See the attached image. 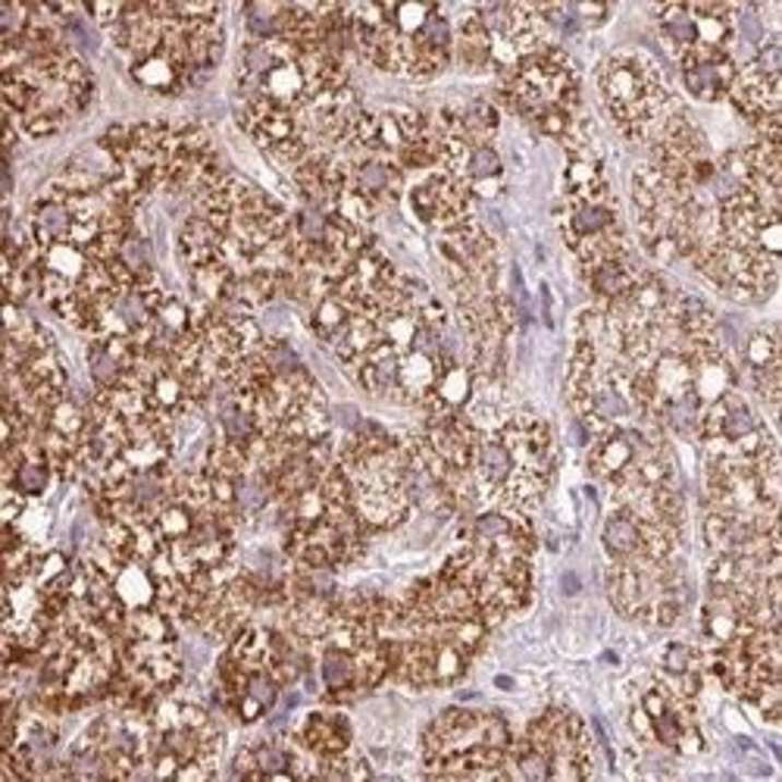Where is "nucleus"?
<instances>
[{
    "mask_svg": "<svg viewBox=\"0 0 782 782\" xmlns=\"http://www.w3.org/2000/svg\"><path fill=\"white\" fill-rule=\"evenodd\" d=\"M351 720L342 711H313L307 713L304 726H300L298 742L317 758H332V755H345L351 751Z\"/></svg>",
    "mask_w": 782,
    "mask_h": 782,
    "instance_id": "obj_8",
    "label": "nucleus"
},
{
    "mask_svg": "<svg viewBox=\"0 0 782 782\" xmlns=\"http://www.w3.org/2000/svg\"><path fill=\"white\" fill-rule=\"evenodd\" d=\"M755 389L758 394L777 411L780 407V398H782V364H773V367L767 369H758L755 372Z\"/></svg>",
    "mask_w": 782,
    "mask_h": 782,
    "instance_id": "obj_36",
    "label": "nucleus"
},
{
    "mask_svg": "<svg viewBox=\"0 0 782 782\" xmlns=\"http://www.w3.org/2000/svg\"><path fill=\"white\" fill-rule=\"evenodd\" d=\"M461 126L463 139L470 141L473 147L476 144H491V139L498 135V126H501V114L491 100H470L461 110Z\"/></svg>",
    "mask_w": 782,
    "mask_h": 782,
    "instance_id": "obj_24",
    "label": "nucleus"
},
{
    "mask_svg": "<svg viewBox=\"0 0 782 782\" xmlns=\"http://www.w3.org/2000/svg\"><path fill=\"white\" fill-rule=\"evenodd\" d=\"M42 266H45L47 273L79 285L85 279V273H88V266H92V257H88V251L75 248L72 241H63V245H54V248L42 251Z\"/></svg>",
    "mask_w": 782,
    "mask_h": 782,
    "instance_id": "obj_25",
    "label": "nucleus"
},
{
    "mask_svg": "<svg viewBox=\"0 0 782 782\" xmlns=\"http://www.w3.org/2000/svg\"><path fill=\"white\" fill-rule=\"evenodd\" d=\"M767 79H782V45L777 38H763L755 60H751Z\"/></svg>",
    "mask_w": 782,
    "mask_h": 782,
    "instance_id": "obj_37",
    "label": "nucleus"
},
{
    "mask_svg": "<svg viewBox=\"0 0 782 782\" xmlns=\"http://www.w3.org/2000/svg\"><path fill=\"white\" fill-rule=\"evenodd\" d=\"M88 369H92V379L97 391L114 389V386L122 382V376L129 372L114 351L104 345V339H94L92 345H88Z\"/></svg>",
    "mask_w": 782,
    "mask_h": 782,
    "instance_id": "obj_28",
    "label": "nucleus"
},
{
    "mask_svg": "<svg viewBox=\"0 0 782 782\" xmlns=\"http://www.w3.org/2000/svg\"><path fill=\"white\" fill-rule=\"evenodd\" d=\"M745 360H748L751 372L773 367V364H782L780 339H777V332H770V329H758V332H751V335H748V342H745Z\"/></svg>",
    "mask_w": 782,
    "mask_h": 782,
    "instance_id": "obj_31",
    "label": "nucleus"
},
{
    "mask_svg": "<svg viewBox=\"0 0 782 782\" xmlns=\"http://www.w3.org/2000/svg\"><path fill=\"white\" fill-rule=\"evenodd\" d=\"M642 520L629 510V507L617 505L611 510V517L604 520V532H601V545L611 560H629L642 552Z\"/></svg>",
    "mask_w": 782,
    "mask_h": 782,
    "instance_id": "obj_17",
    "label": "nucleus"
},
{
    "mask_svg": "<svg viewBox=\"0 0 782 782\" xmlns=\"http://www.w3.org/2000/svg\"><path fill=\"white\" fill-rule=\"evenodd\" d=\"M510 742H513V736H510V726H507L505 716L501 713H483V745L507 751Z\"/></svg>",
    "mask_w": 782,
    "mask_h": 782,
    "instance_id": "obj_38",
    "label": "nucleus"
},
{
    "mask_svg": "<svg viewBox=\"0 0 782 782\" xmlns=\"http://www.w3.org/2000/svg\"><path fill=\"white\" fill-rule=\"evenodd\" d=\"M72 226H75V213H72L67 194L57 185H47L45 194L32 204L28 220H25V232H28L32 245L38 251L63 245V241H70Z\"/></svg>",
    "mask_w": 782,
    "mask_h": 782,
    "instance_id": "obj_5",
    "label": "nucleus"
},
{
    "mask_svg": "<svg viewBox=\"0 0 782 782\" xmlns=\"http://www.w3.org/2000/svg\"><path fill=\"white\" fill-rule=\"evenodd\" d=\"M116 599L122 601L126 611H141L157 604V576L144 560H126L114 573Z\"/></svg>",
    "mask_w": 782,
    "mask_h": 782,
    "instance_id": "obj_18",
    "label": "nucleus"
},
{
    "mask_svg": "<svg viewBox=\"0 0 782 782\" xmlns=\"http://www.w3.org/2000/svg\"><path fill=\"white\" fill-rule=\"evenodd\" d=\"M654 16H657V28H661V38L673 47L676 60L698 45L695 38V20L689 13V3H664V7H654Z\"/></svg>",
    "mask_w": 782,
    "mask_h": 782,
    "instance_id": "obj_21",
    "label": "nucleus"
},
{
    "mask_svg": "<svg viewBox=\"0 0 782 782\" xmlns=\"http://www.w3.org/2000/svg\"><path fill=\"white\" fill-rule=\"evenodd\" d=\"M351 163V185L367 194L376 208L394 204L404 191V169L394 161L376 157V154H360V157H347Z\"/></svg>",
    "mask_w": 782,
    "mask_h": 782,
    "instance_id": "obj_6",
    "label": "nucleus"
},
{
    "mask_svg": "<svg viewBox=\"0 0 782 782\" xmlns=\"http://www.w3.org/2000/svg\"><path fill=\"white\" fill-rule=\"evenodd\" d=\"M129 75L132 82L151 94H163V97H176V94L194 88V75L185 70L179 60H173L169 54H147L139 60H129Z\"/></svg>",
    "mask_w": 782,
    "mask_h": 782,
    "instance_id": "obj_7",
    "label": "nucleus"
},
{
    "mask_svg": "<svg viewBox=\"0 0 782 782\" xmlns=\"http://www.w3.org/2000/svg\"><path fill=\"white\" fill-rule=\"evenodd\" d=\"M379 342H382L379 322L357 313V317L351 320V325L342 332V339L332 345V351H335V357H339L347 369H354Z\"/></svg>",
    "mask_w": 782,
    "mask_h": 782,
    "instance_id": "obj_20",
    "label": "nucleus"
},
{
    "mask_svg": "<svg viewBox=\"0 0 782 782\" xmlns=\"http://www.w3.org/2000/svg\"><path fill=\"white\" fill-rule=\"evenodd\" d=\"M119 260L135 273V276H147V273H154V266H151V248H147V241H144V235L139 232H132L126 241H122V248H119Z\"/></svg>",
    "mask_w": 782,
    "mask_h": 782,
    "instance_id": "obj_34",
    "label": "nucleus"
},
{
    "mask_svg": "<svg viewBox=\"0 0 782 782\" xmlns=\"http://www.w3.org/2000/svg\"><path fill=\"white\" fill-rule=\"evenodd\" d=\"M564 182H567V201H582V204H604V201H611L604 166H601V161L592 151L570 154Z\"/></svg>",
    "mask_w": 782,
    "mask_h": 782,
    "instance_id": "obj_12",
    "label": "nucleus"
},
{
    "mask_svg": "<svg viewBox=\"0 0 782 782\" xmlns=\"http://www.w3.org/2000/svg\"><path fill=\"white\" fill-rule=\"evenodd\" d=\"M748 623L742 620L736 604V592L733 595H713L708 592V601L701 607V632L711 648H723L733 639H738V632L745 629Z\"/></svg>",
    "mask_w": 782,
    "mask_h": 782,
    "instance_id": "obj_16",
    "label": "nucleus"
},
{
    "mask_svg": "<svg viewBox=\"0 0 782 782\" xmlns=\"http://www.w3.org/2000/svg\"><path fill=\"white\" fill-rule=\"evenodd\" d=\"M473 654L454 642H433V686H451L466 676Z\"/></svg>",
    "mask_w": 782,
    "mask_h": 782,
    "instance_id": "obj_26",
    "label": "nucleus"
},
{
    "mask_svg": "<svg viewBox=\"0 0 782 782\" xmlns=\"http://www.w3.org/2000/svg\"><path fill=\"white\" fill-rule=\"evenodd\" d=\"M599 88L611 119L629 141L651 144L676 107L657 63L642 50H620L599 67Z\"/></svg>",
    "mask_w": 782,
    "mask_h": 782,
    "instance_id": "obj_1",
    "label": "nucleus"
},
{
    "mask_svg": "<svg viewBox=\"0 0 782 782\" xmlns=\"http://www.w3.org/2000/svg\"><path fill=\"white\" fill-rule=\"evenodd\" d=\"M473 398H476V376L466 364L454 360L441 369L436 389L426 398L423 407H426V414H463L473 404Z\"/></svg>",
    "mask_w": 782,
    "mask_h": 782,
    "instance_id": "obj_10",
    "label": "nucleus"
},
{
    "mask_svg": "<svg viewBox=\"0 0 782 782\" xmlns=\"http://www.w3.org/2000/svg\"><path fill=\"white\" fill-rule=\"evenodd\" d=\"M220 238H223V235L213 229L208 220H201V216L185 220L182 229L176 235V248H179V257H182L185 266L194 270V266H204L210 260H216Z\"/></svg>",
    "mask_w": 782,
    "mask_h": 782,
    "instance_id": "obj_19",
    "label": "nucleus"
},
{
    "mask_svg": "<svg viewBox=\"0 0 782 782\" xmlns=\"http://www.w3.org/2000/svg\"><path fill=\"white\" fill-rule=\"evenodd\" d=\"M470 185V194H473V201L476 198H485V201H491V198H498L501 194V179H485V182H466Z\"/></svg>",
    "mask_w": 782,
    "mask_h": 782,
    "instance_id": "obj_43",
    "label": "nucleus"
},
{
    "mask_svg": "<svg viewBox=\"0 0 782 782\" xmlns=\"http://www.w3.org/2000/svg\"><path fill=\"white\" fill-rule=\"evenodd\" d=\"M664 676H683V673H704V654H698L691 644L670 642L661 654Z\"/></svg>",
    "mask_w": 782,
    "mask_h": 782,
    "instance_id": "obj_33",
    "label": "nucleus"
},
{
    "mask_svg": "<svg viewBox=\"0 0 782 782\" xmlns=\"http://www.w3.org/2000/svg\"><path fill=\"white\" fill-rule=\"evenodd\" d=\"M738 63L730 50H713V47H691L679 57V75L683 85L695 100H723L733 82H736Z\"/></svg>",
    "mask_w": 782,
    "mask_h": 782,
    "instance_id": "obj_3",
    "label": "nucleus"
},
{
    "mask_svg": "<svg viewBox=\"0 0 782 782\" xmlns=\"http://www.w3.org/2000/svg\"><path fill=\"white\" fill-rule=\"evenodd\" d=\"M673 751H679V755H689V758L691 755H701V751H704V736H701L698 723L683 730V736H679V742L673 745Z\"/></svg>",
    "mask_w": 782,
    "mask_h": 782,
    "instance_id": "obj_41",
    "label": "nucleus"
},
{
    "mask_svg": "<svg viewBox=\"0 0 782 782\" xmlns=\"http://www.w3.org/2000/svg\"><path fill=\"white\" fill-rule=\"evenodd\" d=\"M85 10V16H92V23L97 28H114L119 20H122V13H126V3H85L82 7Z\"/></svg>",
    "mask_w": 782,
    "mask_h": 782,
    "instance_id": "obj_39",
    "label": "nucleus"
},
{
    "mask_svg": "<svg viewBox=\"0 0 782 782\" xmlns=\"http://www.w3.org/2000/svg\"><path fill=\"white\" fill-rule=\"evenodd\" d=\"M188 273H191V288H194V295H198L201 304H223V300L229 298L235 273H232L229 266H226L220 257L210 260V263H204V266L188 270Z\"/></svg>",
    "mask_w": 782,
    "mask_h": 782,
    "instance_id": "obj_23",
    "label": "nucleus"
},
{
    "mask_svg": "<svg viewBox=\"0 0 782 782\" xmlns=\"http://www.w3.org/2000/svg\"><path fill=\"white\" fill-rule=\"evenodd\" d=\"M448 367L438 354H426V351H407L401 354L398 364V391L394 398L411 401V404H426V398L436 389L441 369Z\"/></svg>",
    "mask_w": 782,
    "mask_h": 782,
    "instance_id": "obj_9",
    "label": "nucleus"
},
{
    "mask_svg": "<svg viewBox=\"0 0 782 782\" xmlns=\"http://www.w3.org/2000/svg\"><path fill=\"white\" fill-rule=\"evenodd\" d=\"M386 10H389V25L398 35L416 38L438 7L436 3H386Z\"/></svg>",
    "mask_w": 782,
    "mask_h": 782,
    "instance_id": "obj_30",
    "label": "nucleus"
},
{
    "mask_svg": "<svg viewBox=\"0 0 782 782\" xmlns=\"http://www.w3.org/2000/svg\"><path fill=\"white\" fill-rule=\"evenodd\" d=\"M369 777H372V767L367 763V758L347 751V780H369Z\"/></svg>",
    "mask_w": 782,
    "mask_h": 782,
    "instance_id": "obj_44",
    "label": "nucleus"
},
{
    "mask_svg": "<svg viewBox=\"0 0 782 782\" xmlns=\"http://www.w3.org/2000/svg\"><path fill=\"white\" fill-rule=\"evenodd\" d=\"M320 676L325 695L332 704H347L367 691L357 686V667H354V654L345 648H335V644H325L320 657Z\"/></svg>",
    "mask_w": 782,
    "mask_h": 782,
    "instance_id": "obj_14",
    "label": "nucleus"
},
{
    "mask_svg": "<svg viewBox=\"0 0 782 782\" xmlns=\"http://www.w3.org/2000/svg\"><path fill=\"white\" fill-rule=\"evenodd\" d=\"M454 57L461 60L463 70H491V35L476 10H466L454 25Z\"/></svg>",
    "mask_w": 782,
    "mask_h": 782,
    "instance_id": "obj_15",
    "label": "nucleus"
},
{
    "mask_svg": "<svg viewBox=\"0 0 782 782\" xmlns=\"http://www.w3.org/2000/svg\"><path fill=\"white\" fill-rule=\"evenodd\" d=\"M560 216V229H564V241L573 248L582 238H599L604 232L617 229V213L611 208V201L604 204H582V201H567L557 210Z\"/></svg>",
    "mask_w": 782,
    "mask_h": 782,
    "instance_id": "obj_11",
    "label": "nucleus"
},
{
    "mask_svg": "<svg viewBox=\"0 0 782 782\" xmlns=\"http://www.w3.org/2000/svg\"><path fill=\"white\" fill-rule=\"evenodd\" d=\"M570 13L579 25H601L611 16V7H604V3H573Z\"/></svg>",
    "mask_w": 782,
    "mask_h": 782,
    "instance_id": "obj_40",
    "label": "nucleus"
},
{
    "mask_svg": "<svg viewBox=\"0 0 782 782\" xmlns=\"http://www.w3.org/2000/svg\"><path fill=\"white\" fill-rule=\"evenodd\" d=\"M411 208L419 223L438 232H448L473 220V194H470L466 179L448 176L438 169L411 188Z\"/></svg>",
    "mask_w": 782,
    "mask_h": 782,
    "instance_id": "obj_2",
    "label": "nucleus"
},
{
    "mask_svg": "<svg viewBox=\"0 0 782 782\" xmlns=\"http://www.w3.org/2000/svg\"><path fill=\"white\" fill-rule=\"evenodd\" d=\"M576 116L579 114H567V110H560V107H548V110H542V114L532 119V126H535L542 135L560 141L567 135V129L573 126Z\"/></svg>",
    "mask_w": 782,
    "mask_h": 782,
    "instance_id": "obj_35",
    "label": "nucleus"
},
{
    "mask_svg": "<svg viewBox=\"0 0 782 782\" xmlns=\"http://www.w3.org/2000/svg\"><path fill=\"white\" fill-rule=\"evenodd\" d=\"M376 204L369 201L367 194H360L354 185H347L345 191L335 198V204H332V213L339 216V220H345L347 226H357V229H369V223L376 220Z\"/></svg>",
    "mask_w": 782,
    "mask_h": 782,
    "instance_id": "obj_29",
    "label": "nucleus"
},
{
    "mask_svg": "<svg viewBox=\"0 0 782 782\" xmlns=\"http://www.w3.org/2000/svg\"><path fill=\"white\" fill-rule=\"evenodd\" d=\"M354 317H357L354 307H351L345 298H339V295L332 292V295L322 298L317 307H310V329H313V335L322 339L325 345H335Z\"/></svg>",
    "mask_w": 782,
    "mask_h": 782,
    "instance_id": "obj_22",
    "label": "nucleus"
},
{
    "mask_svg": "<svg viewBox=\"0 0 782 782\" xmlns=\"http://www.w3.org/2000/svg\"><path fill=\"white\" fill-rule=\"evenodd\" d=\"M582 276H585L589 288H592L604 304H617V300L629 298V292L636 288V282L642 276V270L632 263L629 253H623V257L604 260L599 266L585 270Z\"/></svg>",
    "mask_w": 782,
    "mask_h": 782,
    "instance_id": "obj_13",
    "label": "nucleus"
},
{
    "mask_svg": "<svg viewBox=\"0 0 782 782\" xmlns=\"http://www.w3.org/2000/svg\"><path fill=\"white\" fill-rule=\"evenodd\" d=\"M629 726H632V733L642 738V742H654V723H651V716L644 713L642 704H636V708L629 711Z\"/></svg>",
    "mask_w": 782,
    "mask_h": 782,
    "instance_id": "obj_42",
    "label": "nucleus"
},
{
    "mask_svg": "<svg viewBox=\"0 0 782 782\" xmlns=\"http://www.w3.org/2000/svg\"><path fill=\"white\" fill-rule=\"evenodd\" d=\"M648 441L644 429H632V426H617L607 436L592 441L589 451V473L601 479V483H617L623 473H629L636 466V458Z\"/></svg>",
    "mask_w": 782,
    "mask_h": 782,
    "instance_id": "obj_4",
    "label": "nucleus"
},
{
    "mask_svg": "<svg viewBox=\"0 0 782 782\" xmlns=\"http://www.w3.org/2000/svg\"><path fill=\"white\" fill-rule=\"evenodd\" d=\"M510 686H513V683H510L507 676H498V689H510Z\"/></svg>",
    "mask_w": 782,
    "mask_h": 782,
    "instance_id": "obj_45",
    "label": "nucleus"
},
{
    "mask_svg": "<svg viewBox=\"0 0 782 782\" xmlns=\"http://www.w3.org/2000/svg\"><path fill=\"white\" fill-rule=\"evenodd\" d=\"M501 173H505V163H501L498 151H495L491 144H476V147H470L466 169H463V179H466V182L501 179Z\"/></svg>",
    "mask_w": 782,
    "mask_h": 782,
    "instance_id": "obj_32",
    "label": "nucleus"
},
{
    "mask_svg": "<svg viewBox=\"0 0 782 782\" xmlns=\"http://www.w3.org/2000/svg\"><path fill=\"white\" fill-rule=\"evenodd\" d=\"M45 426L47 429H54V433H63V436L85 441V436H88V411L79 407L70 394H67V398H60V401L47 411ZM45 426H42V429H45Z\"/></svg>",
    "mask_w": 782,
    "mask_h": 782,
    "instance_id": "obj_27",
    "label": "nucleus"
}]
</instances>
